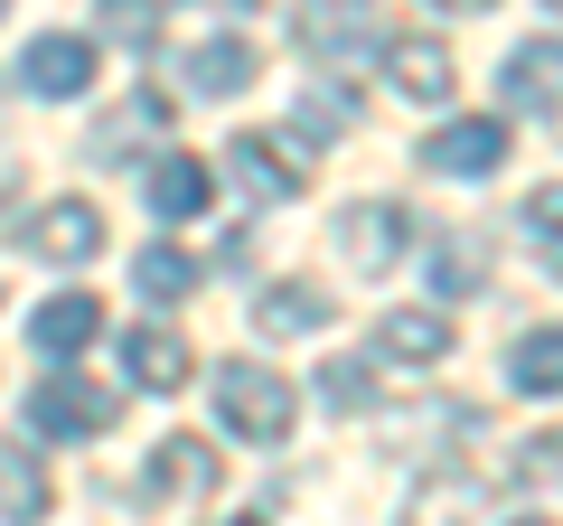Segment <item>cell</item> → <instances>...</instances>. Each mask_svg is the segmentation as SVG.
<instances>
[{"label": "cell", "instance_id": "1", "mask_svg": "<svg viewBox=\"0 0 563 526\" xmlns=\"http://www.w3.org/2000/svg\"><path fill=\"white\" fill-rule=\"evenodd\" d=\"M217 414H225V432H244V442H291L301 395H291V376L235 358V366H217Z\"/></svg>", "mask_w": 563, "mask_h": 526}, {"label": "cell", "instance_id": "2", "mask_svg": "<svg viewBox=\"0 0 563 526\" xmlns=\"http://www.w3.org/2000/svg\"><path fill=\"white\" fill-rule=\"evenodd\" d=\"M113 424V385L95 376H38V395H29V432L38 442H85V432Z\"/></svg>", "mask_w": 563, "mask_h": 526}, {"label": "cell", "instance_id": "3", "mask_svg": "<svg viewBox=\"0 0 563 526\" xmlns=\"http://www.w3.org/2000/svg\"><path fill=\"white\" fill-rule=\"evenodd\" d=\"M498 161H507V122L498 113H461V122H442L422 142V169H442V179H488Z\"/></svg>", "mask_w": 563, "mask_h": 526}, {"label": "cell", "instance_id": "4", "mask_svg": "<svg viewBox=\"0 0 563 526\" xmlns=\"http://www.w3.org/2000/svg\"><path fill=\"white\" fill-rule=\"evenodd\" d=\"M207 489H217V451L188 442V432H169V442L141 461V498L151 507H188V498H207Z\"/></svg>", "mask_w": 563, "mask_h": 526}, {"label": "cell", "instance_id": "5", "mask_svg": "<svg viewBox=\"0 0 563 526\" xmlns=\"http://www.w3.org/2000/svg\"><path fill=\"white\" fill-rule=\"evenodd\" d=\"M404 244H413V217H404V207H385V198H366V207H347V217H339L347 273H385Z\"/></svg>", "mask_w": 563, "mask_h": 526}, {"label": "cell", "instance_id": "6", "mask_svg": "<svg viewBox=\"0 0 563 526\" xmlns=\"http://www.w3.org/2000/svg\"><path fill=\"white\" fill-rule=\"evenodd\" d=\"M507 113H563V39H526L498 76Z\"/></svg>", "mask_w": 563, "mask_h": 526}, {"label": "cell", "instance_id": "7", "mask_svg": "<svg viewBox=\"0 0 563 526\" xmlns=\"http://www.w3.org/2000/svg\"><path fill=\"white\" fill-rule=\"evenodd\" d=\"M29 254H47V263H95V254H103V217H95L85 198L38 207V217H29Z\"/></svg>", "mask_w": 563, "mask_h": 526}, {"label": "cell", "instance_id": "8", "mask_svg": "<svg viewBox=\"0 0 563 526\" xmlns=\"http://www.w3.org/2000/svg\"><path fill=\"white\" fill-rule=\"evenodd\" d=\"M385 76H395L404 103H451V85H461V66H451L442 39H395L385 47Z\"/></svg>", "mask_w": 563, "mask_h": 526}, {"label": "cell", "instance_id": "9", "mask_svg": "<svg viewBox=\"0 0 563 526\" xmlns=\"http://www.w3.org/2000/svg\"><path fill=\"white\" fill-rule=\"evenodd\" d=\"M85 76H95V47L85 39H29V57H20V85L29 95H47V103H66V95H85Z\"/></svg>", "mask_w": 563, "mask_h": 526}, {"label": "cell", "instance_id": "10", "mask_svg": "<svg viewBox=\"0 0 563 526\" xmlns=\"http://www.w3.org/2000/svg\"><path fill=\"white\" fill-rule=\"evenodd\" d=\"M225 161H235L244 198H263V207L301 198V161H282V142H263V132H235V142H225Z\"/></svg>", "mask_w": 563, "mask_h": 526}, {"label": "cell", "instance_id": "11", "mask_svg": "<svg viewBox=\"0 0 563 526\" xmlns=\"http://www.w3.org/2000/svg\"><path fill=\"white\" fill-rule=\"evenodd\" d=\"M329 320H339V302H329L320 283H273V292L254 302V329H263V339H310V329H329Z\"/></svg>", "mask_w": 563, "mask_h": 526}, {"label": "cell", "instance_id": "12", "mask_svg": "<svg viewBox=\"0 0 563 526\" xmlns=\"http://www.w3.org/2000/svg\"><path fill=\"white\" fill-rule=\"evenodd\" d=\"M207 198H217V179H207V161H188V151H161V161H151V207H161L169 226L207 217Z\"/></svg>", "mask_w": 563, "mask_h": 526}, {"label": "cell", "instance_id": "13", "mask_svg": "<svg viewBox=\"0 0 563 526\" xmlns=\"http://www.w3.org/2000/svg\"><path fill=\"white\" fill-rule=\"evenodd\" d=\"M103 310L85 302V292H57V302H38V320H29V348H47V358H76V348H95Z\"/></svg>", "mask_w": 563, "mask_h": 526}, {"label": "cell", "instance_id": "14", "mask_svg": "<svg viewBox=\"0 0 563 526\" xmlns=\"http://www.w3.org/2000/svg\"><path fill=\"white\" fill-rule=\"evenodd\" d=\"M376 348L395 366H432V358H451V320H442V310H385Z\"/></svg>", "mask_w": 563, "mask_h": 526}, {"label": "cell", "instance_id": "15", "mask_svg": "<svg viewBox=\"0 0 563 526\" xmlns=\"http://www.w3.org/2000/svg\"><path fill=\"white\" fill-rule=\"evenodd\" d=\"M507 385H517V395H563V320H544V329H526V339H517Z\"/></svg>", "mask_w": 563, "mask_h": 526}, {"label": "cell", "instance_id": "16", "mask_svg": "<svg viewBox=\"0 0 563 526\" xmlns=\"http://www.w3.org/2000/svg\"><path fill=\"white\" fill-rule=\"evenodd\" d=\"M188 85H198V95H244V85H254V47L244 39H207V47H188Z\"/></svg>", "mask_w": 563, "mask_h": 526}, {"label": "cell", "instance_id": "17", "mask_svg": "<svg viewBox=\"0 0 563 526\" xmlns=\"http://www.w3.org/2000/svg\"><path fill=\"white\" fill-rule=\"evenodd\" d=\"M366 10H376V0H310V10H301L310 57H347V47L366 39Z\"/></svg>", "mask_w": 563, "mask_h": 526}, {"label": "cell", "instance_id": "18", "mask_svg": "<svg viewBox=\"0 0 563 526\" xmlns=\"http://www.w3.org/2000/svg\"><path fill=\"white\" fill-rule=\"evenodd\" d=\"M122 366H132V376L151 385V395H169V385H188V348L169 339V329H132V339H122Z\"/></svg>", "mask_w": 563, "mask_h": 526}, {"label": "cell", "instance_id": "19", "mask_svg": "<svg viewBox=\"0 0 563 526\" xmlns=\"http://www.w3.org/2000/svg\"><path fill=\"white\" fill-rule=\"evenodd\" d=\"M0 517H10V526H38V517H47V470H38V451H0Z\"/></svg>", "mask_w": 563, "mask_h": 526}, {"label": "cell", "instance_id": "20", "mask_svg": "<svg viewBox=\"0 0 563 526\" xmlns=\"http://www.w3.org/2000/svg\"><path fill=\"white\" fill-rule=\"evenodd\" d=\"M169 122V95H132L122 113L95 122V161H122V142H141V132H161Z\"/></svg>", "mask_w": 563, "mask_h": 526}, {"label": "cell", "instance_id": "21", "mask_svg": "<svg viewBox=\"0 0 563 526\" xmlns=\"http://www.w3.org/2000/svg\"><path fill=\"white\" fill-rule=\"evenodd\" d=\"M376 395H385V385H376V366H366V358H329L320 366V405L329 414H366Z\"/></svg>", "mask_w": 563, "mask_h": 526}, {"label": "cell", "instance_id": "22", "mask_svg": "<svg viewBox=\"0 0 563 526\" xmlns=\"http://www.w3.org/2000/svg\"><path fill=\"white\" fill-rule=\"evenodd\" d=\"M132 283H141V292H151V302H179V292H188V283H198V263H188V254H179V244H151V254H141V263H132Z\"/></svg>", "mask_w": 563, "mask_h": 526}, {"label": "cell", "instance_id": "23", "mask_svg": "<svg viewBox=\"0 0 563 526\" xmlns=\"http://www.w3.org/2000/svg\"><path fill=\"white\" fill-rule=\"evenodd\" d=\"M301 132H310V142L357 132V95H347V85H310V95H301Z\"/></svg>", "mask_w": 563, "mask_h": 526}, {"label": "cell", "instance_id": "24", "mask_svg": "<svg viewBox=\"0 0 563 526\" xmlns=\"http://www.w3.org/2000/svg\"><path fill=\"white\" fill-rule=\"evenodd\" d=\"M517 226L536 235V254H544V263H563V179H544L536 198H526V217H517Z\"/></svg>", "mask_w": 563, "mask_h": 526}, {"label": "cell", "instance_id": "25", "mask_svg": "<svg viewBox=\"0 0 563 526\" xmlns=\"http://www.w3.org/2000/svg\"><path fill=\"white\" fill-rule=\"evenodd\" d=\"M479 273H488V254H479V244H470V235H451L442 254H432V292H442V302H461V292L479 283Z\"/></svg>", "mask_w": 563, "mask_h": 526}, {"label": "cell", "instance_id": "26", "mask_svg": "<svg viewBox=\"0 0 563 526\" xmlns=\"http://www.w3.org/2000/svg\"><path fill=\"white\" fill-rule=\"evenodd\" d=\"M103 39L151 47V39H161V10H151V0H103Z\"/></svg>", "mask_w": 563, "mask_h": 526}, {"label": "cell", "instance_id": "27", "mask_svg": "<svg viewBox=\"0 0 563 526\" xmlns=\"http://www.w3.org/2000/svg\"><path fill=\"white\" fill-rule=\"evenodd\" d=\"M442 10L451 20H479V10H498V0H442Z\"/></svg>", "mask_w": 563, "mask_h": 526}, {"label": "cell", "instance_id": "28", "mask_svg": "<svg viewBox=\"0 0 563 526\" xmlns=\"http://www.w3.org/2000/svg\"><path fill=\"white\" fill-rule=\"evenodd\" d=\"M10 198H20V161H0V207H10Z\"/></svg>", "mask_w": 563, "mask_h": 526}, {"label": "cell", "instance_id": "29", "mask_svg": "<svg viewBox=\"0 0 563 526\" xmlns=\"http://www.w3.org/2000/svg\"><path fill=\"white\" fill-rule=\"evenodd\" d=\"M544 10H554V20H563V0H544Z\"/></svg>", "mask_w": 563, "mask_h": 526}, {"label": "cell", "instance_id": "30", "mask_svg": "<svg viewBox=\"0 0 563 526\" xmlns=\"http://www.w3.org/2000/svg\"><path fill=\"white\" fill-rule=\"evenodd\" d=\"M235 526H263V517H235Z\"/></svg>", "mask_w": 563, "mask_h": 526}, {"label": "cell", "instance_id": "31", "mask_svg": "<svg viewBox=\"0 0 563 526\" xmlns=\"http://www.w3.org/2000/svg\"><path fill=\"white\" fill-rule=\"evenodd\" d=\"M517 526H544V517H517Z\"/></svg>", "mask_w": 563, "mask_h": 526}, {"label": "cell", "instance_id": "32", "mask_svg": "<svg viewBox=\"0 0 563 526\" xmlns=\"http://www.w3.org/2000/svg\"><path fill=\"white\" fill-rule=\"evenodd\" d=\"M0 10H10V0H0Z\"/></svg>", "mask_w": 563, "mask_h": 526}]
</instances>
